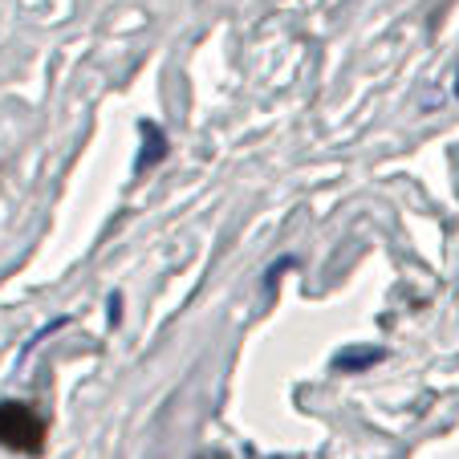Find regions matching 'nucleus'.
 <instances>
[{
    "mask_svg": "<svg viewBox=\"0 0 459 459\" xmlns=\"http://www.w3.org/2000/svg\"><path fill=\"white\" fill-rule=\"evenodd\" d=\"M0 443H9V447H17V451L41 447V423H37L33 411L17 407V403L0 407Z\"/></svg>",
    "mask_w": 459,
    "mask_h": 459,
    "instance_id": "obj_1",
    "label": "nucleus"
}]
</instances>
